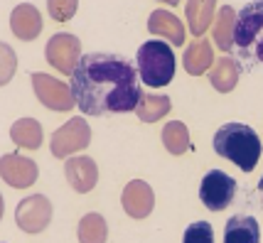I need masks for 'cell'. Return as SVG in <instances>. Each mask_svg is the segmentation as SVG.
Returning a JSON list of instances; mask_svg holds the SVG:
<instances>
[{
	"label": "cell",
	"mask_w": 263,
	"mask_h": 243,
	"mask_svg": "<svg viewBox=\"0 0 263 243\" xmlns=\"http://www.w3.org/2000/svg\"><path fill=\"white\" fill-rule=\"evenodd\" d=\"M74 101L86 116H111L136 111L143 89L138 69L121 54L89 52L69 79Z\"/></svg>",
	"instance_id": "6da1fadb"
},
{
	"label": "cell",
	"mask_w": 263,
	"mask_h": 243,
	"mask_svg": "<svg viewBox=\"0 0 263 243\" xmlns=\"http://www.w3.org/2000/svg\"><path fill=\"white\" fill-rule=\"evenodd\" d=\"M234 62L239 69L253 71L263 64V0L246 3L236 17L234 30Z\"/></svg>",
	"instance_id": "7a4b0ae2"
},
{
	"label": "cell",
	"mask_w": 263,
	"mask_h": 243,
	"mask_svg": "<svg viewBox=\"0 0 263 243\" xmlns=\"http://www.w3.org/2000/svg\"><path fill=\"white\" fill-rule=\"evenodd\" d=\"M214 150L217 155L231 160L239 170L251 172L261 160V138L246 123H227L214 135Z\"/></svg>",
	"instance_id": "3957f363"
},
{
	"label": "cell",
	"mask_w": 263,
	"mask_h": 243,
	"mask_svg": "<svg viewBox=\"0 0 263 243\" xmlns=\"http://www.w3.org/2000/svg\"><path fill=\"white\" fill-rule=\"evenodd\" d=\"M138 76L145 86H167L175 76V54L165 42L150 39L138 47L136 54Z\"/></svg>",
	"instance_id": "277c9868"
},
{
	"label": "cell",
	"mask_w": 263,
	"mask_h": 243,
	"mask_svg": "<svg viewBox=\"0 0 263 243\" xmlns=\"http://www.w3.org/2000/svg\"><path fill=\"white\" fill-rule=\"evenodd\" d=\"M236 179L229 177L221 170H209L202 177V185H199V199L209 211H221L227 209L236 197Z\"/></svg>",
	"instance_id": "5b68a950"
},
{
	"label": "cell",
	"mask_w": 263,
	"mask_h": 243,
	"mask_svg": "<svg viewBox=\"0 0 263 243\" xmlns=\"http://www.w3.org/2000/svg\"><path fill=\"white\" fill-rule=\"evenodd\" d=\"M91 143V128L84 118H71L69 123L57 128L52 133V155L54 157H69L74 152L84 150Z\"/></svg>",
	"instance_id": "8992f818"
},
{
	"label": "cell",
	"mask_w": 263,
	"mask_h": 243,
	"mask_svg": "<svg viewBox=\"0 0 263 243\" xmlns=\"http://www.w3.org/2000/svg\"><path fill=\"white\" fill-rule=\"evenodd\" d=\"M47 62L62 74H74V69L79 67L81 62V42L74 35L59 32L47 42L45 49Z\"/></svg>",
	"instance_id": "52a82bcc"
},
{
	"label": "cell",
	"mask_w": 263,
	"mask_h": 243,
	"mask_svg": "<svg viewBox=\"0 0 263 243\" xmlns=\"http://www.w3.org/2000/svg\"><path fill=\"white\" fill-rule=\"evenodd\" d=\"M32 86H34L37 98H40L47 108H52V111H69V108L77 106L71 89H69L67 84H62L59 79L49 76V74L34 71L32 74Z\"/></svg>",
	"instance_id": "ba28073f"
},
{
	"label": "cell",
	"mask_w": 263,
	"mask_h": 243,
	"mask_svg": "<svg viewBox=\"0 0 263 243\" xmlns=\"http://www.w3.org/2000/svg\"><path fill=\"white\" fill-rule=\"evenodd\" d=\"M15 221L25 233H40L47 229V224L52 221V204L42 194L23 199L15 209Z\"/></svg>",
	"instance_id": "9c48e42d"
},
{
	"label": "cell",
	"mask_w": 263,
	"mask_h": 243,
	"mask_svg": "<svg viewBox=\"0 0 263 243\" xmlns=\"http://www.w3.org/2000/svg\"><path fill=\"white\" fill-rule=\"evenodd\" d=\"M0 172H3V179L10 187H15V189H25V187L37 182V165L30 157H23L17 152L3 155Z\"/></svg>",
	"instance_id": "30bf717a"
},
{
	"label": "cell",
	"mask_w": 263,
	"mask_h": 243,
	"mask_svg": "<svg viewBox=\"0 0 263 243\" xmlns=\"http://www.w3.org/2000/svg\"><path fill=\"white\" fill-rule=\"evenodd\" d=\"M121 204H123L128 216H133V219H145L150 211H153V207H155V194H153V189H150L148 182L133 179V182L126 185V189H123Z\"/></svg>",
	"instance_id": "8fae6325"
},
{
	"label": "cell",
	"mask_w": 263,
	"mask_h": 243,
	"mask_svg": "<svg viewBox=\"0 0 263 243\" xmlns=\"http://www.w3.org/2000/svg\"><path fill=\"white\" fill-rule=\"evenodd\" d=\"M64 174H67V182L79 194H86L96 187V179H99V167L91 157H69L67 165H64Z\"/></svg>",
	"instance_id": "7c38bea8"
},
{
	"label": "cell",
	"mask_w": 263,
	"mask_h": 243,
	"mask_svg": "<svg viewBox=\"0 0 263 243\" xmlns=\"http://www.w3.org/2000/svg\"><path fill=\"white\" fill-rule=\"evenodd\" d=\"M10 27L15 37L20 39H34L42 32V15L32 3H20L10 15Z\"/></svg>",
	"instance_id": "4fadbf2b"
},
{
	"label": "cell",
	"mask_w": 263,
	"mask_h": 243,
	"mask_svg": "<svg viewBox=\"0 0 263 243\" xmlns=\"http://www.w3.org/2000/svg\"><path fill=\"white\" fill-rule=\"evenodd\" d=\"M224 243H261L258 221L246 214H236L224 224Z\"/></svg>",
	"instance_id": "5bb4252c"
},
{
	"label": "cell",
	"mask_w": 263,
	"mask_h": 243,
	"mask_svg": "<svg viewBox=\"0 0 263 243\" xmlns=\"http://www.w3.org/2000/svg\"><path fill=\"white\" fill-rule=\"evenodd\" d=\"M148 30L153 35L165 37L167 42H172L175 47L184 45V27L182 23L167 10H153L148 17Z\"/></svg>",
	"instance_id": "9a60e30c"
},
{
	"label": "cell",
	"mask_w": 263,
	"mask_h": 243,
	"mask_svg": "<svg viewBox=\"0 0 263 243\" xmlns=\"http://www.w3.org/2000/svg\"><path fill=\"white\" fill-rule=\"evenodd\" d=\"M184 71L192 74V76H199L204 74L212 64H214V52H212V45L206 39H195L192 45L184 49Z\"/></svg>",
	"instance_id": "2e32d148"
},
{
	"label": "cell",
	"mask_w": 263,
	"mask_h": 243,
	"mask_svg": "<svg viewBox=\"0 0 263 243\" xmlns=\"http://www.w3.org/2000/svg\"><path fill=\"white\" fill-rule=\"evenodd\" d=\"M214 12H217V3H212V0H206V3L204 0H192V3L184 5V15H187L192 35L197 37L204 35V30L214 20Z\"/></svg>",
	"instance_id": "e0dca14e"
},
{
	"label": "cell",
	"mask_w": 263,
	"mask_h": 243,
	"mask_svg": "<svg viewBox=\"0 0 263 243\" xmlns=\"http://www.w3.org/2000/svg\"><path fill=\"white\" fill-rule=\"evenodd\" d=\"M10 138L15 145L27 148V150H37L42 145V126L34 118H20L15 120L10 128Z\"/></svg>",
	"instance_id": "ac0fdd59"
},
{
	"label": "cell",
	"mask_w": 263,
	"mask_h": 243,
	"mask_svg": "<svg viewBox=\"0 0 263 243\" xmlns=\"http://www.w3.org/2000/svg\"><path fill=\"white\" fill-rule=\"evenodd\" d=\"M236 10L231 5L219 8L217 12V23H214V42L221 52H231L234 47V30H236Z\"/></svg>",
	"instance_id": "d6986e66"
},
{
	"label": "cell",
	"mask_w": 263,
	"mask_h": 243,
	"mask_svg": "<svg viewBox=\"0 0 263 243\" xmlns=\"http://www.w3.org/2000/svg\"><path fill=\"white\" fill-rule=\"evenodd\" d=\"M209 81H212V86L221 93L234 91V86L239 84V64L231 57H221L217 64L212 67V71H209Z\"/></svg>",
	"instance_id": "ffe728a7"
},
{
	"label": "cell",
	"mask_w": 263,
	"mask_h": 243,
	"mask_svg": "<svg viewBox=\"0 0 263 243\" xmlns=\"http://www.w3.org/2000/svg\"><path fill=\"white\" fill-rule=\"evenodd\" d=\"M170 98L167 96H158V93H148V96H143L140 98V104H138L136 113L138 118L143 120V123H155V120H160L162 116H167L170 113Z\"/></svg>",
	"instance_id": "44dd1931"
},
{
	"label": "cell",
	"mask_w": 263,
	"mask_h": 243,
	"mask_svg": "<svg viewBox=\"0 0 263 243\" xmlns=\"http://www.w3.org/2000/svg\"><path fill=\"white\" fill-rule=\"evenodd\" d=\"M162 143L172 155H182L184 150H190V130H187V126L182 120H170L162 128Z\"/></svg>",
	"instance_id": "7402d4cb"
},
{
	"label": "cell",
	"mask_w": 263,
	"mask_h": 243,
	"mask_svg": "<svg viewBox=\"0 0 263 243\" xmlns=\"http://www.w3.org/2000/svg\"><path fill=\"white\" fill-rule=\"evenodd\" d=\"M108 226L101 214H86L79 221V243H106Z\"/></svg>",
	"instance_id": "603a6c76"
},
{
	"label": "cell",
	"mask_w": 263,
	"mask_h": 243,
	"mask_svg": "<svg viewBox=\"0 0 263 243\" xmlns=\"http://www.w3.org/2000/svg\"><path fill=\"white\" fill-rule=\"evenodd\" d=\"M182 243H214V231L206 221H195L184 229Z\"/></svg>",
	"instance_id": "cb8c5ba5"
},
{
	"label": "cell",
	"mask_w": 263,
	"mask_h": 243,
	"mask_svg": "<svg viewBox=\"0 0 263 243\" xmlns=\"http://www.w3.org/2000/svg\"><path fill=\"white\" fill-rule=\"evenodd\" d=\"M47 8H49V15H52L54 20L64 23V20H69V17L77 12L79 3H77V0H49Z\"/></svg>",
	"instance_id": "d4e9b609"
},
{
	"label": "cell",
	"mask_w": 263,
	"mask_h": 243,
	"mask_svg": "<svg viewBox=\"0 0 263 243\" xmlns=\"http://www.w3.org/2000/svg\"><path fill=\"white\" fill-rule=\"evenodd\" d=\"M15 71V54L8 45H3V84H8Z\"/></svg>",
	"instance_id": "484cf974"
},
{
	"label": "cell",
	"mask_w": 263,
	"mask_h": 243,
	"mask_svg": "<svg viewBox=\"0 0 263 243\" xmlns=\"http://www.w3.org/2000/svg\"><path fill=\"white\" fill-rule=\"evenodd\" d=\"M258 192H261V194H263V177H261V179H258Z\"/></svg>",
	"instance_id": "4316f807"
}]
</instances>
